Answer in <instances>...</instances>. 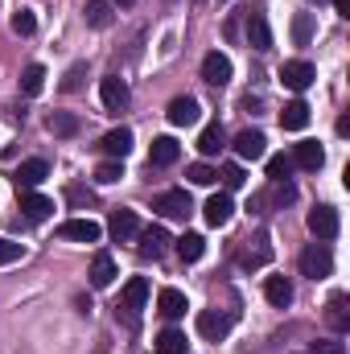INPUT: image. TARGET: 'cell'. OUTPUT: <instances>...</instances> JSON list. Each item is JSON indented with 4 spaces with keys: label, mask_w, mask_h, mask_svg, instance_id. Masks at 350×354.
Instances as JSON below:
<instances>
[{
    "label": "cell",
    "mask_w": 350,
    "mask_h": 354,
    "mask_svg": "<svg viewBox=\"0 0 350 354\" xmlns=\"http://www.w3.org/2000/svg\"><path fill=\"white\" fill-rule=\"evenodd\" d=\"M165 115H169V124H174V128H190V124H198L202 107H198V99H194V95H177Z\"/></svg>",
    "instance_id": "14"
},
{
    "label": "cell",
    "mask_w": 350,
    "mask_h": 354,
    "mask_svg": "<svg viewBox=\"0 0 350 354\" xmlns=\"http://www.w3.org/2000/svg\"><path fill=\"white\" fill-rule=\"evenodd\" d=\"M309 4H322V0H309Z\"/></svg>",
    "instance_id": "44"
},
{
    "label": "cell",
    "mask_w": 350,
    "mask_h": 354,
    "mask_svg": "<svg viewBox=\"0 0 350 354\" xmlns=\"http://www.w3.org/2000/svg\"><path fill=\"white\" fill-rule=\"evenodd\" d=\"M124 177V161H103L99 169H95V181L99 185H111V181H120Z\"/></svg>",
    "instance_id": "36"
},
{
    "label": "cell",
    "mask_w": 350,
    "mask_h": 354,
    "mask_svg": "<svg viewBox=\"0 0 350 354\" xmlns=\"http://www.w3.org/2000/svg\"><path fill=\"white\" fill-rule=\"evenodd\" d=\"M185 309H190V305H185V292H181V288H161V292H157V313H161V317L177 322V317H185Z\"/></svg>",
    "instance_id": "20"
},
{
    "label": "cell",
    "mask_w": 350,
    "mask_h": 354,
    "mask_svg": "<svg viewBox=\"0 0 350 354\" xmlns=\"http://www.w3.org/2000/svg\"><path fill=\"white\" fill-rule=\"evenodd\" d=\"M99 99H103L107 111H124L128 99H132V91H128V83H124L120 75H107V79L99 83Z\"/></svg>",
    "instance_id": "8"
},
{
    "label": "cell",
    "mask_w": 350,
    "mask_h": 354,
    "mask_svg": "<svg viewBox=\"0 0 350 354\" xmlns=\"http://www.w3.org/2000/svg\"><path fill=\"white\" fill-rule=\"evenodd\" d=\"M116 4H120V8H132V4H136V0H116Z\"/></svg>",
    "instance_id": "43"
},
{
    "label": "cell",
    "mask_w": 350,
    "mask_h": 354,
    "mask_svg": "<svg viewBox=\"0 0 350 354\" xmlns=\"http://www.w3.org/2000/svg\"><path fill=\"white\" fill-rule=\"evenodd\" d=\"M313 79H317V71H313V62H305V58H293V62L280 66V83L288 91H297V95L313 87Z\"/></svg>",
    "instance_id": "2"
},
{
    "label": "cell",
    "mask_w": 350,
    "mask_h": 354,
    "mask_svg": "<svg viewBox=\"0 0 350 354\" xmlns=\"http://www.w3.org/2000/svg\"><path fill=\"white\" fill-rule=\"evenodd\" d=\"M153 210H157L161 218H185V214L194 210V202H190L185 189H165V194L153 198Z\"/></svg>",
    "instance_id": "4"
},
{
    "label": "cell",
    "mask_w": 350,
    "mask_h": 354,
    "mask_svg": "<svg viewBox=\"0 0 350 354\" xmlns=\"http://www.w3.org/2000/svg\"><path fill=\"white\" fill-rule=\"evenodd\" d=\"M46 128H50L54 136H75L83 124H79V115H71V111H54V115L46 120Z\"/></svg>",
    "instance_id": "30"
},
{
    "label": "cell",
    "mask_w": 350,
    "mask_h": 354,
    "mask_svg": "<svg viewBox=\"0 0 350 354\" xmlns=\"http://www.w3.org/2000/svg\"><path fill=\"white\" fill-rule=\"evenodd\" d=\"M309 231H313L317 243H330L338 235V210L334 206H313L309 210Z\"/></svg>",
    "instance_id": "5"
},
{
    "label": "cell",
    "mask_w": 350,
    "mask_h": 354,
    "mask_svg": "<svg viewBox=\"0 0 350 354\" xmlns=\"http://www.w3.org/2000/svg\"><path fill=\"white\" fill-rule=\"evenodd\" d=\"M293 165L305 169V174H317V169L326 165V149H322L317 140H301V145L293 149Z\"/></svg>",
    "instance_id": "12"
},
{
    "label": "cell",
    "mask_w": 350,
    "mask_h": 354,
    "mask_svg": "<svg viewBox=\"0 0 350 354\" xmlns=\"http://www.w3.org/2000/svg\"><path fill=\"white\" fill-rule=\"evenodd\" d=\"M136 231H140V218H136V210H111L107 235H111L116 243H128V239H136Z\"/></svg>",
    "instance_id": "13"
},
{
    "label": "cell",
    "mask_w": 350,
    "mask_h": 354,
    "mask_svg": "<svg viewBox=\"0 0 350 354\" xmlns=\"http://www.w3.org/2000/svg\"><path fill=\"white\" fill-rule=\"evenodd\" d=\"M248 46H252V50H260V54L272 50V29H268L264 12H248Z\"/></svg>",
    "instance_id": "22"
},
{
    "label": "cell",
    "mask_w": 350,
    "mask_h": 354,
    "mask_svg": "<svg viewBox=\"0 0 350 354\" xmlns=\"http://www.w3.org/2000/svg\"><path fill=\"white\" fill-rule=\"evenodd\" d=\"M83 17H87L91 29H107V25L116 21V12H111V0H87Z\"/></svg>",
    "instance_id": "27"
},
{
    "label": "cell",
    "mask_w": 350,
    "mask_h": 354,
    "mask_svg": "<svg viewBox=\"0 0 350 354\" xmlns=\"http://www.w3.org/2000/svg\"><path fill=\"white\" fill-rule=\"evenodd\" d=\"M83 75H87V66H83V62H75V66L66 71V79H62V91H79V87H83Z\"/></svg>",
    "instance_id": "40"
},
{
    "label": "cell",
    "mask_w": 350,
    "mask_h": 354,
    "mask_svg": "<svg viewBox=\"0 0 350 354\" xmlns=\"http://www.w3.org/2000/svg\"><path fill=\"white\" fill-rule=\"evenodd\" d=\"M111 280H116V260H111L107 252H99L95 264H91V284H95V288H107Z\"/></svg>",
    "instance_id": "29"
},
{
    "label": "cell",
    "mask_w": 350,
    "mask_h": 354,
    "mask_svg": "<svg viewBox=\"0 0 350 354\" xmlns=\"http://www.w3.org/2000/svg\"><path fill=\"white\" fill-rule=\"evenodd\" d=\"M33 29H37V17H33L29 8H17V12H12V33H17V37H33Z\"/></svg>",
    "instance_id": "33"
},
{
    "label": "cell",
    "mask_w": 350,
    "mask_h": 354,
    "mask_svg": "<svg viewBox=\"0 0 350 354\" xmlns=\"http://www.w3.org/2000/svg\"><path fill=\"white\" fill-rule=\"evenodd\" d=\"M145 301H149V280H145V276H132V280L124 284V292H120V305H116V309H124V313H132V317H136V313L145 309Z\"/></svg>",
    "instance_id": "10"
},
{
    "label": "cell",
    "mask_w": 350,
    "mask_h": 354,
    "mask_svg": "<svg viewBox=\"0 0 350 354\" xmlns=\"http://www.w3.org/2000/svg\"><path fill=\"white\" fill-rule=\"evenodd\" d=\"M272 260V248H268V235L264 231H256V239H248V252L239 256V264L243 268H264Z\"/></svg>",
    "instance_id": "25"
},
{
    "label": "cell",
    "mask_w": 350,
    "mask_h": 354,
    "mask_svg": "<svg viewBox=\"0 0 350 354\" xmlns=\"http://www.w3.org/2000/svg\"><path fill=\"white\" fill-rule=\"evenodd\" d=\"M58 239H71V243H99L103 239V227L91 223V218H66L58 227Z\"/></svg>",
    "instance_id": "6"
},
{
    "label": "cell",
    "mask_w": 350,
    "mask_h": 354,
    "mask_svg": "<svg viewBox=\"0 0 350 354\" xmlns=\"http://www.w3.org/2000/svg\"><path fill=\"white\" fill-rule=\"evenodd\" d=\"M177 157H181V145H177L174 136H157L153 149H149V165H157V169H169Z\"/></svg>",
    "instance_id": "18"
},
{
    "label": "cell",
    "mask_w": 350,
    "mask_h": 354,
    "mask_svg": "<svg viewBox=\"0 0 350 354\" xmlns=\"http://www.w3.org/2000/svg\"><path fill=\"white\" fill-rule=\"evenodd\" d=\"M202 79H206L210 87H227V83H231V58L219 54V50H210V54L202 58Z\"/></svg>",
    "instance_id": "9"
},
{
    "label": "cell",
    "mask_w": 350,
    "mask_h": 354,
    "mask_svg": "<svg viewBox=\"0 0 350 354\" xmlns=\"http://www.w3.org/2000/svg\"><path fill=\"white\" fill-rule=\"evenodd\" d=\"M264 297H268L272 309H288L293 305V280L288 276H268L264 280Z\"/></svg>",
    "instance_id": "17"
},
{
    "label": "cell",
    "mask_w": 350,
    "mask_h": 354,
    "mask_svg": "<svg viewBox=\"0 0 350 354\" xmlns=\"http://www.w3.org/2000/svg\"><path fill=\"white\" fill-rule=\"evenodd\" d=\"M202 252H206V239H202V235H194V231H190V235H181V239H177V256H181L185 264L202 260Z\"/></svg>",
    "instance_id": "31"
},
{
    "label": "cell",
    "mask_w": 350,
    "mask_h": 354,
    "mask_svg": "<svg viewBox=\"0 0 350 354\" xmlns=\"http://www.w3.org/2000/svg\"><path fill=\"white\" fill-rule=\"evenodd\" d=\"M305 124H309V103H305V99L284 103V111H280V128H284V132H301Z\"/></svg>",
    "instance_id": "24"
},
{
    "label": "cell",
    "mask_w": 350,
    "mask_h": 354,
    "mask_svg": "<svg viewBox=\"0 0 350 354\" xmlns=\"http://www.w3.org/2000/svg\"><path fill=\"white\" fill-rule=\"evenodd\" d=\"M21 210H25L29 223H46V218L54 214V202H50L46 194H33V189H29V194H21Z\"/></svg>",
    "instance_id": "23"
},
{
    "label": "cell",
    "mask_w": 350,
    "mask_h": 354,
    "mask_svg": "<svg viewBox=\"0 0 350 354\" xmlns=\"http://www.w3.org/2000/svg\"><path fill=\"white\" fill-rule=\"evenodd\" d=\"M25 256V243H12V239H0V264H17Z\"/></svg>",
    "instance_id": "39"
},
{
    "label": "cell",
    "mask_w": 350,
    "mask_h": 354,
    "mask_svg": "<svg viewBox=\"0 0 350 354\" xmlns=\"http://www.w3.org/2000/svg\"><path fill=\"white\" fill-rule=\"evenodd\" d=\"M309 354H347V346L338 342V338H322V342H313Z\"/></svg>",
    "instance_id": "41"
},
{
    "label": "cell",
    "mask_w": 350,
    "mask_h": 354,
    "mask_svg": "<svg viewBox=\"0 0 350 354\" xmlns=\"http://www.w3.org/2000/svg\"><path fill=\"white\" fill-rule=\"evenodd\" d=\"M185 177H190L194 185H214V181H219V174H214V169H210L206 161H198V165H190V169H185Z\"/></svg>",
    "instance_id": "37"
},
{
    "label": "cell",
    "mask_w": 350,
    "mask_h": 354,
    "mask_svg": "<svg viewBox=\"0 0 350 354\" xmlns=\"http://www.w3.org/2000/svg\"><path fill=\"white\" fill-rule=\"evenodd\" d=\"M136 239H140V248H136V252H140L145 260H161V256H165V248L174 243L165 227H145V231H136Z\"/></svg>",
    "instance_id": "7"
},
{
    "label": "cell",
    "mask_w": 350,
    "mask_h": 354,
    "mask_svg": "<svg viewBox=\"0 0 350 354\" xmlns=\"http://www.w3.org/2000/svg\"><path fill=\"white\" fill-rule=\"evenodd\" d=\"M185 346H190V342H185V334L174 330V326H169V330H161V338H157V354H185Z\"/></svg>",
    "instance_id": "32"
},
{
    "label": "cell",
    "mask_w": 350,
    "mask_h": 354,
    "mask_svg": "<svg viewBox=\"0 0 350 354\" xmlns=\"http://www.w3.org/2000/svg\"><path fill=\"white\" fill-rule=\"evenodd\" d=\"M231 326H235L231 313H219V309H202V313H198V334H202L206 342H223V338L231 334Z\"/></svg>",
    "instance_id": "3"
},
{
    "label": "cell",
    "mask_w": 350,
    "mask_h": 354,
    "mask_svg": "<svg viewBox=\"0 0 350 354\" xmlns=\"http://www.w3.org/2000/svg\"><path fill=\"white\" fill-rule=\"evenodd\" d=\"M223 140H227V132H223V124L214 120V124L202 128V136H198V153H202V157H214V153H223Z\"/></svg>",
    "instance_id": "26"
},
{
    "label": "cell",
    "mask_w": 350,
    "mask_h": 354,
    "mask_svg": "<svg viewBox=\"0 0 350 354\" xmlns=\"http://www.w3.org/2000/svg\"><path fill=\"white\" fill-rule=\"evenodd\" d=\"M268 177H272V181H288V177H293V157H284V153L268 157Z\"/></svg>",
    "instance_id": "35"
},
{
    "label": "cell",
    "mask_w": 350,
    "mask_h": 354,
    "mask_svg": "<svg viewBox=\"0 0 350 354\" xmlns=\"http://www.w3.org/2000/svg\"><path fill=\"white\" fill-rule=\"evenodd\" d=\"M223 185H227V194H231V189H243V181H248V174H243V169H239V165H223Z\"/></svg>",
    "instance_id": "38"
},
{
    "label": "cell",
    "mask_w": 350,
    "mask_h": 354,
    "mask_svg": "<svg viewBox=\"0 0 350 354\" xmlns=\"http://www.w3.org/2000/svg\"><path fill=\"white\" fill-rule=\"evenodd\" d=\"M334 8H338V17H350V0H334Z\"/></svg>",
    "instance_id": "42"
},
{
    "label": "cell",
    "mask_w": 350,
    "mask_h": 354,
    "mask_svg": "<svg viewBox=\"0 0 350 354\" xmlns=\"http://www.w3.org/2000/svg\"><path fill=\"white\" fill-rule=\"evenodd\" d=\"M42 87H46V66L42 62H29L25 71H21V95H42Z\"/></svg>",
    "instance_id": "28"
},
{
    "label": "cell",
    "mask_w": 350,
    "mask_h": 354,
    "mask_svg": "<svg viewBox=\"0 0 350 354\" xmlns=\"http://www.w3.org/2000/svg\"><path fill=\"white\" fill-rule=\"evenodd\" d=\"M301 276H309V280H326L330 272H334V252L326 248V243H309L305 252H301Z\"/></svg>",
    "instance_id": "1"
},
{
    "label": "cell",
    "mask_w": 350,
    "mask_h": 354,
    "mask_svg": "<svg viewBox=\"0 0 350 354\" xmlns=\"http://www.w3.org/2000/svg\"><path fill=\"white\" fill-rule=\"evenodd\" d=\"M46 177H50V161L33 157V161H21V169H17L12 181H17V189H21V194H29V189H33V185H42Z\"/></svg>",
    "instance_id": "15"
},
{
    "label": "cell",
    "mask_w": 350,
    "mask_h": 354,
    "mask_svg": "<svg viewBox=\"0 0 350 354\" xmlns=\"http://www.w3.org/2000/svg\"><path fill=\"white\" fill-rule=\"evenodd\" d=\"M309 37H313V17L309 12H297L293 17V41L297 46H309Z\"/></svg>",
    "instance_id": "34"
},
{
    "label": "cell",
    "mask_w": 350,
    "mask_h": 354,
    "mask_svg": "<svg viewBox=\"0 0 350 354\" xmlns=\"http://www.w3.org/2000/svg\"><path fill=\"white\" fill-rule=\"evenodd\" d=\"M202 214H206V223H210V227H227V223H231V214H235L231 194H227V189H223V194H214V198L206 202V210H202Z\"/></svg>",
    "instance_id": "19"
},
{
    "label": "cell",
    "mask_w": 350,
    "mask_h": 354,
    "mask_svg": "<svg viewBox=\"0 0 350 354\" xmlns=\"http://www.w3.org/2000/svg\"><path fill=\"white\" fill-rule=\"evenodd\" d=\"M235 153H239V161H260L264 153H268V140H264L260 128L239 132V136H235Z\"/></svg>",
    "instance_id": "16"
},
{
    "label": "cell",
    "mask_w": 350,
    "mask_h": 354,
    "mask_svg": "<svg viewBox=\"0 0 350 354\" xmlns=\"http://www.w3.org/2000/svg\"><path fill=\"white\" fill-rule=\"evenodd\" d=\"M326 322L334 326V334H347L350 330V297L347 292H334L330 305H326Z\"/></svg>",
    "instance_id": "21"
},
{
    "label": "cell",
    "mask_w": 350,
    "mask_h": 354,
    "mask_svg": "<svg viewBox=\"0 0 350 354\" xmlns=\"http://www.w3.org/2000/svg\"><path fill=\"white\" fill-rule=\"evenodd\" d=\"M99 149H103L107 161H124V157L132 153V128H111V132L99 140Z\"/></svg>",
    "instance_id": "11"
}]
</instances>
